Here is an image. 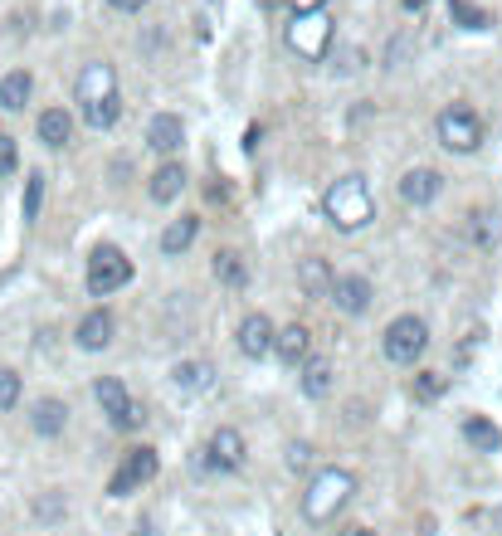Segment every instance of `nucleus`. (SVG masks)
Listing matches in <instances>:
<instances>
[{"label": "nucleus", "mask_w": 502, "mask_h": 536, "mask_svg": "<svg viewBox=\"0 0 502 536\" xmlns=\"http://www.w3.org/2000/svg\"><path fill=\"white\" fill-rule=\"evenodd\" d=\"M322 215L337 225V230H361V225H371V215H376V200H371V186L361 181V176H342V181H332L327 195H322Z\"/></svg>", "instance_id": "f257e3e1"}, {"label": "nucleus", "mask_w": 502, "mask_h": 536, "mask_svg": "<svg viewBox=\"0 0 502 536\" xmlns=\"http://www.w3.org/2000/svg\"><path fill=\"white\" fill-rule=\"evenodd\" d=\"M351 493H356V478H351L347 468H322L312 478V488L303 493V517L308 522H332L351 502Z\"/></svg>", "instance_id": "f03ea898"}, {"label": "nucleus", "mask_w": 502, "mask_h": 536, "mask_svg": "<svg viewBox=\"0 0 502 536\" xmlns=\"http://www.w3.org/2000/svg\"><path fill=\"white\" fill-rule=\"evenodd\" d=\"M434 132H439V147H449V152H459V156L483 147V122H478V113L468 103H449L444 113L434 117Z\"/></svg>", "instance_id": "7ed1b4c3"}, {"label": "nucleus", "mask_w": 502, "mask_h": 536, "mask_svg": "<svg viewBox=\"0 0 502 536\" xmlns=\"http://www.w3.org/2000/svg\"><path fill=\"white\" fill-rule=\"evenodd\" d=\"M127 283H132V259H127L117 244L93 249V259H88V293H93V298H108V293L127 288Z\"/></svg>", "instance_id": "20e7f679"}, {"label": "nucleus", "mask_w": 502, "mask_h": 536, "mask_svg": "<svg viewBox=\"0 0 502 536\" xmlns=\"http://www.w3.org/2000/svg\"><path fill=\"white\" fill-rule=\"evenodd\" d=\"M381 346H386V356L395 361V366H415V361L425 356V346H429V327L415 317V312H405V317H395V322L386 327Z\"/></svg>", "instance_id": "39448f33"}, {"label": "nucleus", "mask_w": 502, "mask_h": 536, "mask_svg": "<svg viewBox=\"0 0 502 536\" xmlns=\"http://www.w3.org/2000/svg\"><path fill=\"white\" fill-rule=\"evenodd\" d=\"M327 44H332V20L322 15V10H308V15H293V25H288V49L298 54V59H322L327 54Z\"/></svg>", "instance_id": "423d86ee"}, {"label": "nucleus", "mask_w": 502, "mask_h": 536, "mask_svg": "<svg viewBox=\"0 0 502 536\" xmlns=\"http://www.w3.org/2000/svg\"><path fill=\"white\" fill-rule=\"evenodd\" d=\"M156 468H161V459H156V449H147V444H137V449H127V459H122V468L113 473V483H108V493L113 498H132L142 483H152Z\"/></svg>", "instance_id": "0eeeda50"}, {"label": "nucleus", "mask_w": 502, "mask_h": 536, "mask_svg": "<svg viewBox=\"0 0 502 536\" xmlns=\"http://www.w3.org/2000/svg\"><path fill=\"white\" fill-rule=\"evenodd\" d=\"M93 395H98V405H103V415H108L113 429H137V424L147 420V415L127 400V385L117 381V376H103V381L93 385Z\"/></svg>", "instance_id": "6e6552de"}, {"label": "nucleus", "mask_w": 502, "mask_h": 536, "mask_svg": "<svg viewBox=\"0 0 502 536\" xmlns=\"http://www.w3.org/2000/svg\"><path fill=\"white\" fill-rule=\"evenodd\" d=\"M205 463H210V468H220V473L244 468V434L230 429V424H220V429L210 434V444H205Z\"/></svg>", "instance_id": "1a4fd4ad"}, {"label": "nucleus", "mask_w": 502, "mask_h": 536, "mask_svg": "<svg viewBox=\"0 0 502 536\" xmlns=\"http://www.w3.org/2000/svg\"><path fill=\"white\" fill-rule=\"evenodd\" d=\"M327 298L342 307L347 317H361V312L371 307V298H376V293H371V283H366L361 273H337V278H332V293H327Z\"/></svg>", "instance_id": "9d476101"}, {"label": "nucleus", "mask_w": 502, "mask_h": 536, "mask_svg": "<svg viewBox=\"0 0 502 536\" xmlns=\"http://www.w3.org/2000/svg\"><path fill=\"white\" fill-rule=\"evenodd\" d=\"M439 191H444V176L429 171V166H415V171L400 176V200H405V205H434Z\"/></svg>", "instance_id": "9b49d317"}, {"label": "nucleus", "mask_w": 502, "mask_h": 536, "mask_svg": "<svg viewBox=\"0 0 502 536\" xmlns=\"http://www.w3.org/2000/svg\"><path fill=\"white\" fill-rule=\"evenodd\" d=\"M239 351H244L249 361H264L273 351V322L264 312H249V317L239 322Z\"/></svg>", "instance_id": "f8f14e48"}, {"label": "nucleus", "mask_w": 502, "mask_h": 536, "mask_svg": "<svg viewBox=\"0 0 502 536\" xmlns=\"http://www.w3.org/2000/svg\"><path fill=\"white\" fill-rule=\"evenodd\" d=\"M113 93H117L113 64H83V74H78V103H103Z\"/></svg>", "instance_id": "ddd939ff"}, {"label": "nucleus", "mask_w": 502, "mask_h": 536, "mask_svg": "<svg viewBox=\"0 0 502 536\" xmlns=\"http://www.w3.org/2000/svg\"><path fill=\"white\" fill-rule=\"evenodd\" d=\"M273 351H278V361L283 366H303L312 351V332L303 322H293V327H283V332H273Z\"/></svg>", "instance_id": "4468645a"}, {"label": "nucleus", "mask_w": 502, "mask_h": 536, "mask_svg": "<svg viewBox=\"0 0 502 536\" xmlns=\"http://www.w3.org/2000/svg\"><path fill=\"white\" fill-rule=\"evenodd\" d=\"M181 142H186L181 117H176V113H156L152 127H147V147H152V152H161V156H171V152H181Z\"/></svg>", "instance_id": "2eb2a0df"}, {"label": "nucleus", "mask_w": 502, "mask_h": 536, "mask_svg": "<svg viewBox=\"0 0 502 536\" xmlns=\"http://www.w3.org/2000/svg\"><path fill=\"white\" fill-rule=\"evenodd\" d=\"M113 332H117V322H113V312L108 307H98V312H88L83 322H78V346L83 351H103V346L113 342Z\"/></svg>", "instance_id": "dca6fc26"}, {"label": "nucleus", "mask_w": 502, "mask_h": 536, "mask_svg": "<svg viewBox=\"0 0 502 536\" xmlns=\"http://www.w3.org/2000/svg\"><path fill=\"white\" fill-rule=\"evenodd\" d=\"M147 191H152L156 205H171L176 195L186 191V166H181V161H166V166H156V171H152V186H147Z\"/></svg>", "instance_id": "f3484780"}, {"label": "nucleus", "mask_w": 502, "mask_h": 536, "mask_svg": "<svg viewBox=\"0 0 502 536\" xmlns=\"http://www.w3.org/2000/svg\"><path fill=\"white\" fill-rule=\"evenodd\" d=\"M69 137H74V117L64 113V108H49V113H39V142L44 147H69Z\"/></svg>", "instance_id": "a211bd4d"}, {"label": "nucleus", "mask_w": 502, "mask_h": 536, "mask_svg": "<svg viewBox=\"0 0 502 536\" xmlns=\"http://www.w3.org/2000/svg\"><path fill=\"white\" fill-rule=\"evenodd\" d=\"M332 278H337V273L327 268V259H303V264H298V288H303L308 298H327V293H332Z\"/></svg>", "instance_id": "6ab92c4d"}, {"label": "nucleus", "mask_w": 502, "mask_h": 536, "mask_svg": "<svg viewBox=\"0 0 502 536\" xmlns=\"http://www.w3.org/2000/svg\"><path fill=\"white\" fill-rule=\"evenodd\" d=\"M30 93H35V78L25 74V69L0 78V108H5V113H20V108L30 103Z\"/></svg>", "instance_id": "aec40b11"}, {"label": "nucleus", "mask_w": 502, "mask_h": 536, "mask_svg": "<svg viewBox=\"0 0 502 536\" xmlns=\"http://www.w3.org/2000/svg\"><path fill=\"white\" fill-rule=\"evenodd\" d=\"M195 234H200V220H195V215H181V220H171V225H166L161 249H166V254H186V249L195 244Z\"/></svg>", "instance_id": "412c9836"}, {"label": "nucleus", "mask_w": 502, "mask_h": 536, "mask_svg": "<svg viewBox=\"0 0 502 536\" xmlns=\"http://www.w3.org/2000/svg\"><path fill=\"white\" fill-rule=\"evenodd\" d=\"M30 424H35V434L54 439V434H64V424H69V410H64L59 400H39L35 415H30Z\"/></svg>", "instance_id": "4be33fe9"}, {"label": "nucleus", "mask_w": 502, "mask_h": 536, "mask_svg": "<svg viewBox=\"0 0 502 536\" xmlns=\"http://www.w3.org/2000/svg\"><path fill=\"white\" fill-rule=\"evenodd\" d=\"M464 439L473 444V449H483V454L502 449V429L493 420H483V415H468L464 420Z\"/></svg>", "instance_id": "5701e85b"}, {"label": "nucleus", "mask_w": 502, "mask_h": 536, "mask_svg": "<svg viewBox=\"0 0 502 536\" xmlns=\"http://www.w3.org/2000/svg\"><path fill=\"white\" fill-rule=\"evenodd\" d=\"M210 273H215V283H225V288H244V278H249V268H244V259H239L234 249H220Z\"/></svg>", "instance_id": "b1692460"}, {"label": "nucleus", "mask_w": 502, "mask_h": 536, "mask_svg": "<svg viewBox=\"0 0 502 536\" xmlns=\"http://www.w3.org/2000/svg\"><path fill=\"white\" fill-rule=\"evenodd\" d=\"M332 385H337V376H332L327 361H303V390H308L312 400H327Z\"/></svg>", "instance_id": "393cba45"}, {"label": "nucleus", "mask_w": 502, "mask_h": 536, "mask_svg": "<svg viewBox=\"0 0 502 536\" xmlns=\"http://www.w3.org/2000/svg\"><path fill=\"white\" fill-rule=\"evenodd\" d=\"M171 385L176 390H205L210 385V366L205 361H176L171 366Z\"/></svg>", "instance_id": "a878e982"}, {"label": "nucleus", "mask_w": 502, "mask_h": 536, "mask_svg": "<svg viewBox=\"0 0 502 536\" xmlns=\"http://www.w3.org/2000/svg\"><path fill=\"white\" fill-rule=\"evenodd\" d=\"M117 117H122V103H117V93H113V98H103V103H83V122H88L93 132H108Z\"/></svg>", "instance_id": "bb28decb"}, {"label": "nucleus", "mask_w": 502, "mask_h": 536, "mask_svg": "<svg viewBox=\"0 0 502 536\" xmlns=\"http://www.w3.org/2000/svg\"><path fill=\"white\" fill-rule=\"evenodd\" d=\"M444 390H449V376H444V371H420V376H415V400H425V405H434Z\"/></svg>", "instance_id": "cd10ccee"}, {"label": "nucleus", "mask_w": 502, "mask_h": 536, "mask_svg": "<svg viewBox=\"0 0 502 536\" xmlns=\"http://www.w3.org/2000/svg\"><path fill=\"white\" fill-rule=\"evenodd\" d=\"M468 230H473V244H478V249H493V239H498V225H493V215L473 210V215H468Z\"/></svg>", "instance_id": "c85d7f7f"}, {"label": "nucleus", "mask_w": 502, "mask_h": 536, "mask_svg": "<svg viewBox=\"0 0 502 536\" xmlns=\"http://www.w3.org/2000/svg\"><path fill=\"white\" fill-rule=\"evenodd\" d=\"M449 10H454V20H459L464 30H488V25H493V20H488L478 5H468V0H449Z\"/></svg>", "instance_id": "c756f323"}, {"label": "nucleus", "mask_w": 502, "mask_h": 536, "mask_svg": "<svg viewBox=\"0 0 502 536\" xmlns=\"http://www.w3.org/2000/svg\"><path fill=\"white\" fill-rule=\"evenodd\" d=\"M39 205H44V176L30 171L25 176V220H39Z\"/></svg>", "instance_id": "7c9ffc66"}, {"label": "nucleus", "mask_w": 502, "mask_h": 536, "mask_svg": "<svg viewBox=\"0 0 502 536\" xmlns=\"http://www.w3.org/2000/svg\"><path fill=\"white\" fill-rule=\"evenodd\" d=\"M35 517H39V522H59V517H64V493H39V498H35Z\"/></svg>", "instance_id": "2f4dec72"}, {"label": "nucleus", "mask_w": 502, "mask_h": 536, "mask_svg": "<svg viewBox=\"0 0 502 536\" xmlns=\"http://www.w3.org/2000/svg\"><path fill=\"white\" fill-rule=\"evenodd\" d=\"M15 400H20V376L0 366V410H10Z\"/></svg>", "instance_id": "473e14b6"}, {"label": "nucleus", "mask_w": 502, "mask_h": 536, "mask_svg": "<svg viewBox=\"0 0 502 536\" xmlns=\"http://www.w3.org/2000/svg\"><path fill=\"white\" fill-rule=\"evenodd\" d=\"M15 166H20V152H15V137H5V132H0V176H10Z\"/></svg>", "instance_id": "72a5a7b5"}, {"label": "nucleus", "mask_w": 502, "mask_h": 536, "mask_svg": "<svg viewBox=\"0 0 502 536\" xmlns=\"http://www.w3.org/2000/svg\"><path fill=\"white\" fill-rule=\"evenodd\" d=\"M308 463H312L308 444H293V449H288V468H308Z\"/></svg>", "instance_id": "f704fd0d"}, {"label": "nucleus", "mask_w": 502, "mask_h": 536, "mask_svg": "<svg viewBox=\"0 0 502 536\" xmlns=\"http://www.w3.org/2000/svg\"><path fill=\"white\" fill-rule=\"evenodd\" d=\"M361 64H366V54H361V49H347V54H342V74H356Z\"/></svg>", "instance_id": "c9c22d12"}, {"label": "nucleus", "mask_w": 502, "mask_h": 536, "mask_svg": "<svg viewBox=\"0 0 502 536\" xmlns=\"http://www.w3.org/2000/svg\"><path fill=\"white\" fill-rule=\"evenodd\" d=\"M288 5H293V15H308V10H322L327 0H288Z\"/></svg>", "instance_id": "e433bc0d"}, {"label": "nucleus", "mask_w": 502, "mask_h": 536, "mask_svg": "<svg viewBox=\"0 0 502 536\" xmlns=\"http://www.w3.org/2000/svg\"><path fill=\"white\" fill-rule=\"evenodd\" d=\"M108 5H113V10H122V15H132V10H142L147 0H108Z\"/></svg>", "instance_id": "4c0bfd02"}, {"label": "nucleus", "mask_w": 502, "mask_h": 536, "mask_svg": "<svg viewBox=\"0 0 502 536\" xmlns=\"http://www.w3.org/2000/svg\"><path fill=\"white\" fill-rule=\"evenodd\" d=\"M400 5H405V10H410V15H420V10H425L429 0H400Z\"/></svg>", "instance_id": "58836bf2"}, {"label": "nucleus", "mask_w": 502, "mask_h": 536, "mask_svg": "<svg viewBox=\"0 0 502 536\" xmlns=\"http://www.w3.org/2000/svg\"><path fill=\"white\" fill-rule=\"evenodd\" d=\"M342 536H376V532H366V527H347Z\"/></svg>", "instance_id": "ea45409f"}, {"label": "nucleus", "mask_w": 502, "mask_h": 536, "mask_svg": "<svg viewBox=\"0 0 502 536\" xmlns=\"http://www.w3.org/2000/svg\"><path fill=\"white\" fill-rule=\"evenodd\" d=\"M259 5H278V0H259Z\"/></svg>", "instance_id": "a19ab883"}]
</instances>
